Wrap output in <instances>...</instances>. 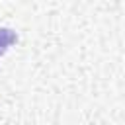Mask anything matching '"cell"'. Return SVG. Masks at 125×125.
I'll return each mask as SVG.
<instances>
[{"label":"cell","instance_id":"6da1fadb","mask_svg":"<svg viewBox=\"0 0 125 125\" xmlns=\"http://www.w3.org/2000/svg\"><path fill=\"white\" fill-rule=\"evenodd\" d=\"M14 43H18V33L10 27H0V57L6 55V51Z\"/></svg>","mask_w":125,"mask_h":125}]
</instances>
